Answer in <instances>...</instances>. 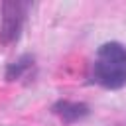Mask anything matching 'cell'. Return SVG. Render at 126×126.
I'll list each match as a JSON object with an SVG mask.
<instances>
[{
	"label": "cell",
	"mask_w": 126,
	"mask_h": 126,
	"mask_svg": "<svg viewBox=\"0 0 126 126\" xmlns=\"http://www.w3.org/2000/svg\"><path fill=\"white\" fill-rule=\"evenodd\" d=\"M32 57L30 55H22L18 61H14V63H10L8 65V69H6V79L8 81H14V79H20L22 75H24V71L32 65Z\"/></svg>",
	"instance_id": "4"
},
{
	"label": "cell",
	"mask_w": 126,
	"mask_h": 126,
	"mask_svg": "<svg viewBox=\"0 0 126 126\" xmlns=\"http://www.w3.org/2000/svg\"><path fill=\"white\" fill-rule=\"evenodd\" d=\"M53 112L59 114L65 122H77L89 114V106L83 102H69V100H59L53 104Z\"/></svg>",
	"instance_id": "3"
},
{
	"label": "cell",
	"mask_w": 126,
	"mask_h": 126,
	"mask_svg": "<svg viewBox=\"0 0 126 126\" xmlns=\"http://www.w3.org/2000/svg\"><path fill=\"white\" fill-rule=\"evenodd\" d=\"M93 81L116 91L126 85V47L118 41L102 43L93 63Z\"/></svg>",
	"instance_id": "1"
},
{
	"label": "cell",
	"mask_w": 126,
	"mask_h": 126,
	"mask_svg": "<svg viewBox=\"0 0 126 126\" xmlns=\"http://www.w3.org/2000/svg\"><path fill=\"white\" fill-rule=\"evenodd\" d=\"M26 2H4L2 4V22H0V41L4 45L14 43L20 39L24 20H26Z\"/></svg>",
	"instance_id": "2"
}]
</instances>
